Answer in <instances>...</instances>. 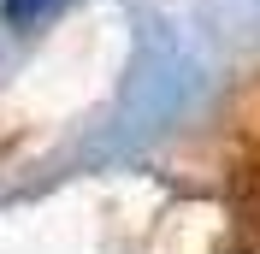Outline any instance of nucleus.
<instances>
[{"label": "nucleus", "mask_w": 260, "mask_h": 254, "mask_svg": "<svg viewBox=\"0 0 260 254\" xmlns=\"http://www.w3.org/2000/svg\"><path fill=\"white\" fill-rule=\"evenodd\" d=\"M59 0H0V18L6 24H36V18H48Z\"/></svg>", "instance_id": "f257e3e1"}]
</instances>
